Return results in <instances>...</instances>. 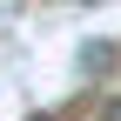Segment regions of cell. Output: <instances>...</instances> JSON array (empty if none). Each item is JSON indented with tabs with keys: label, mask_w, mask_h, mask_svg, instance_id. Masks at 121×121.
<instances>
[{
	"label": "cell",
	"mask_w": 121,
	"mask_h": 121,
	"mask_svg": "<svg viewBox=\"0 0 121 121\" xmlns=\"http://www.w3.org/2000/svg\"><path fill=\"white\" fill-rule=\"evenodd\" d=\"M74 7H94V0H74Z\"/></svg>",
	"instance_id": "cell-3"
},
{
	"label": "cell",
	"mask_w": 121,
	"mask_h": 121,
	"mask_svg": "<svg viewBox=\"0 0 121 121\" xmlns=\"http://www.w3.org/2000/svg\"><path fill=\"white\" fill-rule=\"evenodd\" d=\"M108 121H121V101H108Z\"/></svg>",
	"instance_id": "cell-1"
},
{
	"label": "cell",
	"mask_w": 121,
	"mask_h": 121,
	"mask_svg": "<svg viewBox=\"0 0 121 121\" xmlns=\"http://www.w3.org/2000/svg\"><path fill=\"white\" fill-rule=\"evenodd\" d=\"M27 121H54V114H27Z\"/></svg>",
	"instance_id": "cell-2"
}]
</instances>
